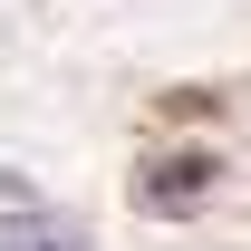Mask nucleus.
I'll return each mask as SVG.
<instances>
[{
    "label": "nucleus",
    "mask_w": 251,
    "mask_h": 251,
    "mask_svg": "<svg viewBox=\"0 0 251 251\" xmlns=\"http://www.w3.org/2000/svg\"><path fill=\"white\" fill-rule=\"evenodd\" d=\"M0 251H77V232H68V222H10Z\"/></svg>",
    "instance_id": "2"
},
{
    "label": "nucleus",
    "mask_w": 251,
    "mask_h": 251,
    "mask_svg": "<svg viewBox=\"0 0 251 251\" xmlns=\"http://www.w3.org/2000/svg\"><path fill=\"white\" fill-rule=\"evenodd\" d=\"M203 184H213V155H174V164H155V174L135 184V203H145V213H193Z\"/></svg>",
    "instance_id": "1"
},
{
    "label": "nucleus",
    "mask_w": 251,
    "mask_h": 251,
    "mask_svg": "<svg viewBox=\"0 0 251 251\" xmlns=\"http://www.w3.org/2000/svg\"><path fill=\"white\" fill-rule=\"evenodd\" d=\"M0 203H20V213H29V174H10V164H0Z\"/></svg>",
    "instance_id": "3"
}]
</instances>
